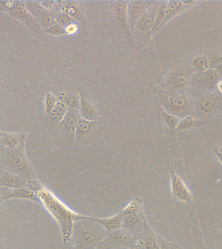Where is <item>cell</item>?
<instances>
[{
    "label": "cell",
    "instance_id": "26",
    "mask_svg": "<svg viewBox=\"0 0 222 249\" xmlns=\"http://www.w3.org/2000/svg\"><path fill=\"white\" fill-rule=\"evenodd\" d=\"M69 108L66 107L61 101H58L51 113L49 114L50 118L56 122L60 123L65 115L69 112Z\"/></svg>",
    "mask_w": 222,
    "mask_h": 249
},
{
    "label": "cell",
    "instance_id": "22",
    "mask_svg": "<svg viewBox=\"0 0 222 249\" xmlns=\"http://www.w3.org/2000/svg\"><path fill=\"white\" fill-rule=\"evenodd\" d=\"M136 247L138 249H159L157 241L149 234L146 224L141 234L138 237Z\"/></svg>",
    "mask_w": 222,
    "mask_h": 249
},
{
    "label": "cell",
    "instance_id": "3",
    "mask_svg": "<svg viewBox=\"0 0 222 249\" xmlns=\"http://www.w3.org/2000/svg\"><path fill=\"white\" fill-rule=\"evenodd\" d=\"M1 153L5 170L24 177L28 180L38 179L27 155L26 143L15 149H3Z\"/></svg>",
    "mask_w": 222,
    "mask_h": 249
},
{
    "label": "cell",
    "instance_id": "33",
    "mask_svg": "<svg viewBox=\"0 0 222 249\" xmlns=\"http://www.w3.org/2000/svg\"><path fill=\"white\" fill-rule=\"evenodd\" d=\"M163 116H164L165 123H166L169 128L174 129V128L178 127L180 121L179 120V119L176 116L165 112Z\"/></svg>",
    "mask_w": 222,
    "mask_h": 249
},
{
    "label": "cell",
    "instance_id": "38",
    "mask_svg": "<svg viewBox=\"0 0 222 249\" xmlns=\"http://www.w3.org/2000/svg\"><path fill=\"white\" fill-rule=\"evenodd\" d=\"M216 70H217L218 73L222 76V64H220L216 66Z\"/></svg>",
    "mask_w": 222,
    "mask_h": 249
},
{
    "label": "cell",
    "instance_id": "13",
    "mask_svg": "<svg viewBox=\"0 0 222 249\" xmlns=\"http://www.w3.org/2000/svg\"><path fill=\"white\" fill-rule=\"evenodd\" d=\"M147 9L148 2L142 1L128 2L127 5L128 24L132 30H134L136 23Z\"/></svg>",
    "mask_w": 222,
    "mask_h": 249
},
{
    "label": "cell",
    "instance_id": "42",
    "mask_svg": "<svg viewBox=\"0 0 222 249\" xmlns=\"http://www.w3.org/2000/svg\"><path fill=\"white\" fill-rule=\"evenodd\" d=\"M138 249L137 248V247H132V248H130V249Z\"/></svg>",
    "mask_w": 222,
    "mask_h": 249
},
{
    "label": "cell",
    "instance_id": "23",
    "mask_svg": "<svg viewBox=\"0 0 222 249\" xmlns=\"http://www.w3.org/2000/svg\"><path fill=\"white\" fill-rule=\"evenodd\" d=\"M58 98L69 109L79 110L81 104V95L70 92H62L58 95Z\"/></svg>",
    "mask_w": 222,
    "mask_h": 249
},
{
    "label": "cell",
    "instance_id": "12",
    "mask_svg": "<svg viewBox=\"0 0 222 249\" xmlns=\"http://www.w3.org/2000/svg\"><path fill=\"white\" fill-rule=\"evenodd\" d=\"M28 134L26 132H7L1 131V147L5 149H13L26 143Z\"/></svg>",
    "mask_w": 222,
    "mask_h": 249
},
{
    "label": "cell",
    "instance_id": "20",
    "mask_svg": "<svg viewBox=\"0 0 222 249\" xmlns=\"http://www.w3.org/2000/svg\"><path fill=\"white\" fill-rule=\"evenodd\" d=\"M196 84L205 89H210L215 85L218 80L217 72L212 70H206L196 77Z\"/></svg>",
    "mask_w": 222,
    "mask_h": 249
},
{
    "label": "cell",
    "instance_id": "7",
    "mask_svg": "<svg viewBox=\"0 0 222 249\" xmlns=\"http://www.w3.org/2000/svg\"><path fill=\"white\" fill-rule=\"evenodd\" d=\"M171 191L175 199L184 202H191L193 196L184 180L176 173H171Z\"/></svg>",
    "mask_w": 222,
    "mask_h": 249
},
{
    "label": "cell",
    "instance_id": "40",
    "mask_svg": "<svg viewBox=\"0 0 222 249\" xmlns=\"http://www.w3.org/2000/svg\"><path fill=\"white\" fill-rule=\"evenodd\" d=\"M217 87L220 92L222 93V81L218 84Z\"/></svg>",
    "mask_w": 222,
    "mask_h": 249
},
{
    "label": "cell",
    "instance_id": "28",
    "mask_svg": "<svg viewBox=\"0 0 222 249\" xmlns=\"http://www.w3.org/2000/svg\"><path fill=\"white\" fill-rule=\"evenodd\" d=\"M167 4V2L163 1L161 2V5H160L157 18H156L155 25H154L152 33H154L155 31H157L158 28L164 22L165 16H166Z\"/></svg>",
    "mask_w": 222,
    "mask_h": 249
},
{
    "label": "cell",
    "instance_id": "19",
    "mask_svg": "<svg viewBox=\"0 0 222 249\" xmlns=\"http://www.w3.org/2000/svg\"><path fill=\"white\" fill-rule=\"evenodd\" d=\"M97 124H98L97 122L80 118L75 132L76 140L79 141L82 140L85 136L89 135L96 127Z\"/></svg>",
    "mask_w": 222,
    "mask_h": 249
},
{
    "label": "cell",
    "instance_id": "30",
    "mask_svg": "<svg viewBox=\"0 0 222 249\" xmlns=\"http://www.w3.org/2000/svg\"><path fill=\"white\" fill-rule=\"evenodd\" d=\"M43 32L52 35V36H62V35H66L65 29L58 23L44 29Z\"/></svg>",
    "mask_w": 222,
    "mask_h": 249
},
{
    "label": "cell",
    "instance_id": "31",
    "mask_svg": "<svg viewBox=\"0 0 222 249\" xmlns=\"http://www.w3.org/2000/svg\"><path fill=\"white\" fill-rule=\"evenodd\" d=\"M42 7L47 10L50 13L52 14L58 13V12L61 11L59 4L58 1H39Z\"/></svg>",
    "mask_w": 222,
    "mask_h": 249
},
{
    "label": "cell",
    "instance_id": "41",
    "mask_svg": "<svg viewBox=\"0 0 222 249\" xmlns=\"http://www.w3.org/2000/svg\"><path fill=\"white\" fill-rule=\"evenodd\" d=\"M183 3H184V5H192V4L196 3V2H195V1H183Z\"/></svg>",
    "mask_w": 222,
    "mask_h": 249
},
{
    "label": "cell",
    "instance_id": "2",
    "mask_svg": "<svg viewBox=\"0 0 222 249\" xmlns=\"http://www.w3.org/2000/svg\"><path fill=\"white\" fill-rule=\"evenodd\" d=\"M108 233L96 221L95 217L87 216L77 221L74 230L73 241L75 249H95Z\"/></svg>",
    "mask_w": 222,
    "mask_h": 249
},
{
    "label": "cell",
    "instance_id": "10",
    "mask_svg": "<svg viewBox=\"0 0 222 249\" xmlns=\"http://www.w3.org/2000/svg\"><path fill=\"white\" fill-rule=\"evenodd\" d=\"M28 180L20 175L3 170L0 176V187L9 190L28 188Z\"/></svg>",
    "mask_w": 222,
    "mask_h": 249
},
{
    "label": "cell",
    "instance_id": "27",
    "mask_svg": "<svg viewBox=\"0 0 222 249\" xmlns=\"http://www.w3.org/2000/svg\"><path fill=\"white\" fill-rule=\"evenodd\" d=\"M53 16L56 23L61 26L65 28L68 25L71 24V23L76 22V19L70 17L67 14L63 13V12L60 11L58 13H54Z\"/></svg>",
    "mask_w": 222,
    "mask_h": 249
},
{
    "label": "cell",
    "instance_id": "5",
    "mask_svg": "<svg viewBox=\"0 0 222 249\" xmlns=\"http://www.w3.org/2000/svg\"><path fill=\"white\" fill-rule=\"evenodd\" d=\"M138 239L131 232L122 229L109 233L106 238L101 242L108 249L119 248L130 249L137 245Z\"/></svg>",
    "mask_w": 222,
    "mask_h": 249
},
{
    "label": "cell",
    "instance_id": "4",
    "mask_svg": "<svg viewBox=\"0 0 222 249\" xmlns=\"http://www.w3.org/2000/svg\"><path fill=\"white\" fill-rule=\"evenodd\" d=\"M0 7L3 11L12 16L36 33L43 31L40 23L27 9L26 1H1Z\"/></svg>",
    "mask_w": 222,
    "mask_h": 249
},
{
    "label": "cell",
    "instance_id": "24",
    "mask_svg": "<svg viewBox=\"0 0 222 249\" xmlns=\"http://www.w3.org/2000/svg\"><path fill=\"white\" fill-rule=\"evenodd\" d=\"M128 3L127 1H117L114 9L117 19L125 29L130 27L127 15Z\"/></svg>",
    "mask_w": 222,
    "mask_h": 249
},
{
    "label": "cell",
    "instance_id": "9",
    "mask_svg": "<svg viewBox=\"0 0 222 249\" xmlns=\"http://www.w3.org/2000/svg\"><path fill=\"white\" fill-rule=\"evenodd\" d=\"M159 7L160 5L152 6L140 18L135 27L136 31L139 34L146 35L152 32L155 25Z\"/></svg>",
    "mask_w": 222,
    "mask_h": 249
},
{
    "label": "cell",
    "instance_id": "43",
    "mask_svg": "<svg viewBox=\"0 0 222 249\" xmlns=\"http://www.w3.org/2000/svg\"><path fill=\"white\" fill-rule=\"evenodd\" d=\"M219 149H220V150H221V151H222V147H220V148H219Z\"/></svg>",
    "mask_w": 222,
    "mask_h": 249
},
{
    "label": "cell",
    "instance_id": "21",
    "mask_svg": "<svg viewBox=\"0 0 222 249\" xmlns=\"http://www.w3.org/2000/svg\"><path fill=\"white\" fill-rule=\"evenodd\" d=\"M62 12L67 14L70 17L75 19L82 21H84V18L81 9L77 5V2L71 1H58Z\"/></svg>",
    "mask_w": 222,
    "mask_h": 249
},
{
    "label": "cell",
    "instance_id": "25",
    "mask_svg": "<svg viewBox=\"0 0 222 249\" xmlns=\"http://www.w3.org/2000/svg\"><path fill=\"white\" fill-rule=\"evenodd\" d=\"M184 6L183 1H170L167 2L165 21H168L169 19L178 15L184 9Z\"/></svg>",
    "mask_w": 222,
    "mask_h": 249
},
{
    "label": "cell",
    "instance_id": "15",
    "mask_svg": "<svg viewBox=\"0 0 222 249\" xmlns=\"http://www.w3.org/2000/svg\"><path fill=\"white\" fill-rule=\"evenodd\" d=\"M95 219L109 233L122 228L124 216L122 212L121 211L116 215L111 216V217L106 218L95 217Z\"/></svg>",
    "mask_w": 222,
    "mask_h": 249
},
{
    "label": "cell",
    "instance_id": "11",
    "mask_svg": "<svg viewBox=\"0 0 222 249\" xmlns=\"http://www.w3.org/2000/svg\"><path fill=\"white\" fill-rule=\"evenodd\" d=\"M165 107L171 113L175 114H182L188 110V99L178 93H170L163 99Z\"/></svg>",
    "mask_w": 222,
    "mask_h": 249
},
{
    "label": "cell",
    "instance_id": "29",
    "mask_svg": "<svg viewBox=\"0 0 222 249\" xmlns=\"http://www.w3.org/2000/svg\"><path fill=\"white\" fill-rule=\"evenodd\" d=\"M59 99L55 96L53 93L48 92L45 95L44 98V108L46 114L49 115L57 104Z\"/></svg>",
    "mask_w": 222,
    "mask_h": 249
},
{
    "label": "cell",
    "instance_id": "34",
    "mask_svg": "<svg viewBox=\"0 0 222 249\" xmlns=\"http://www.w3.org/2000/svg\"><path fill=\"white\" fill-rule=\"evenodd\" d=\"M196 124V122L194 120V119L190 118V117H186V118L183 119L182 121H180L177 129L179 130L189 129V128H192Z\"/></svg>",
    "mask_w": 222,
    "mask_h": 249
},
{
    "label": "cell",
    "instance_id": "1",
    "mask_svg": "<svg viewBox=\"0 0 222 249\" xmlns=\"http://www.w3.org/2000/svg\"><path fill=\"white\" fill-rule=\"evenodd\" d=\"M38 195L40 204L57 223L62 240L65 243L71 242L76 223L87 216L74 211L44 186L39 191Z\"/></svg>",
    "mask_w": 222,
    "mask_h": 249
},
{
    "label": "cell",
    "instance_id": "37",
    "mask_svg": "<svg viewBox=\"0 0 222 249\" xmlns=\"http://www.w3.org/2000/svg\"><path fill=\"white\" fill-rule=\"evenodd\" d=\"M216 158L218 160V161L222 164V151L218 148L217 151L216 152Z\"/></svg>",
    "mask_w": 222,
    "mask_h": 249
},
{
    "label": "cell",
    "instance_id": "16",
    "mask_svg": "<svg viewBox=\"0 0 222 249\" xmlns=\"http://www.w3.org/2000/svg\"><path fill=\"white\" fill-rule=\"evenodd\" d=\"M81 118L79 110L69 109V112L60 122L59 124L60 127L64 131L75 133L78 122Z\"/></svg>",
    "mask_w": 222,
    "mask_h": 249
},
{
    "label": "cell",
    "instance_id": "39",
    "mask_svg": "<svg viewBox=\"0 0 222 249\" xmlns=\"http://www.w3.org/2000/svg\"><path fill=\"white\" fill-rule=\"evenodd\" d=\"M95 249H108L104 245H103L102 243H100Z\"/></svg>",
    "mask_w": 222,
    "mask_h": 249
},
{
    "label": "cell",
    "instance_id": "35",
    "mask_svg": "<svg viewBox=\"0 0 222 249\" xmlns=\"http://www.w3.org/2000/svg\"><path fill=\"white\" fill-rule=\"evenodd\" d=\"M66 35H73L75 33H77L79 30V27L76 22L71 23L65 27Z\"/></svg>",
    "mask_w": 222,
    "mask_h": 249
},
{
    "label": "cell",
    "instance_id": "14",
    "mask_svg": "<svg viewBox=\"0 0 222 249\" xmlns=\"http://www.w3.org/2000/svg\"><path fill=\"white\" fill-rule=\"evenodd\" d=\"M222 105V99L219 95L210 94L202 97L197 103V108L202 114H212Z\"/></svg>",
    "mask_w": 222,
    "mask_h": 249
},
{
    "label": "cell",
    "instance_id": "17",
    "mask_svg": "<svg viewBox=\"0 0 222 249\" xmlns=\"http://www.w3.org/2000/svg\"><path fill=\"white\" fill-rule=\"evenodd\" d=\"M79 112L81 118L85 120L93 121V122H97L98 120L99 114L97 109L81 95Z\"/></svg>",
    "mask_w": 222,
    "mask_h": 249
},
{
    "label": "cell",
    "instance_id": "36",
    "mask_svg": "<svg viewBox=\"0 0 222 249\" xmlns=\"http://www.w3.org/2000/svg\"><path fill=\"white\" fill-rule=\"evenodd\" d=\"M212 62H213L214 64H222V55H218L214 56V57L212 58Z\"/></svg>",
    "mask_w": 222,
    "mask_h": 249
},
{
    "label": "cell",
    "instance_id": "6",
    "mask_svg": "<svg viewBox=\"0 0 222 249\" xmlns=\"http://www.w3.org/2000/svg\"><path fill=\"white\" fill-rule=\"evenodd\" d=\"M26 5L29 12L40 23L43 30L57 23L54 19L53 14L42 7L40 2L28 1H26Z\"/></svg>",
    "mask_w": 222,
    "mask_h": 249
},
{
    "label": "cell",
    "instance_id": "8",
    "mask_svg": "<svg viewBox=\"0 0 222 249\" xmlns=\"http://www.w3.org/2000/svg\"><path fill=\"white\" fill-rule=\"evenodd\" d=\"M2 189L5 190V194L1 193V197H0L1 204L7 200L12 199L28 200L36 204H40L38 194L29 188L17 189V190Z\"/></svg>",
    "mask_w": 222,
    "mask_h": 249
},
{
    "label": "cell",
    "instance_id": "18",
    "mask_svg": "<svg viewBox=\"0 0 222 249\" xmlns=\"http://www.w3.org/2000/svg\"><path fill=\"white\" fill-rule=\"evenodd\" d=\"M189 72L187 69H181L173 72L169 77L168 85L175 89H181L184 88L188 83Z\"/></svg>",
    "mask_w": 222,
    "mask_h": 249
},
{
    "label": "cell",
    "instance_id": "32",
    "mask_svg": "<svg viewBox=\"0 0 222 249\" xmlns=\"http://www.w3.org/2000/svg\"><path fill=\"white\" fill-rule=\"evenodd\" d=\"M193 64L199 71H205L208 66V59L204 56H199L194 60Z\"/></svg>",
    "mask_w": 222,
    "mask_h": 249
}]
</instances>
